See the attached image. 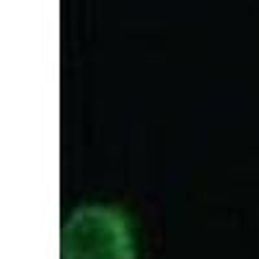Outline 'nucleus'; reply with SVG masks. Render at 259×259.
<instances>
[{
	"label": "nucleus",
	"mask_w": 259,
	"mask_h": 259,
	"mask_svg": "<svg viewBox=\"0 0 259 259\" xmlns=\"http://www.w3.org/2000/svg\"><path fill=\"white\" fill-rule=\"evenodd\" d=\"M62 259H135L127 215L109 205H83L62 226Z\"/></svg>",
	"instance_id": "nucleus-1"
}]
</instances>
